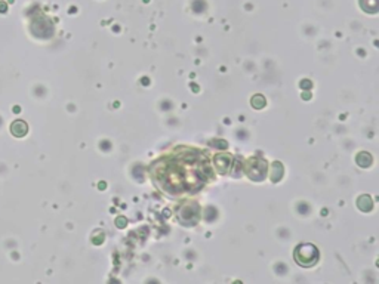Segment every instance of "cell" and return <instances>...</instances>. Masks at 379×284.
<instances>
[{
  "label": "cell",
  "instance_id": "1",
  "mask_svg": "<svg viewBox=\"0 0 379 284\" xmlns=\"http://www.w3.org/2000/svg\"><path fill=\"white\" fill-rule=\"evenodd\" d=\"M295 259L302 266H312L318 259V250L312 244H301L295 250Z\"/></svg>",
  "mask_w": 379,
  "mask_h": 284
}]
</instances>
